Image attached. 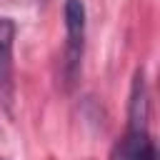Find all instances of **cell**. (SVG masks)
I'll return each mask as SVG.
<instances>
[{
	"label": "cell",
	"instance_id": "1",
	"mask_svg": "<svg viewBox=\"0 0 160 160\" xmlns=\"http://www.w3.org/2000/svg\"><path fill=\"white\" fill-rule=\"evenodd\" d=\"M62 18H65V80L68 85H72L80 75V62L85 50V22H88L85 2L65 0Z\"/></svg>",
	"mask_w": 160,
	"mask_h": 160
},
{
	"label": "cell",
	"instance_id": "2",
	"mask_svg": "<svg viewBox=\"0 0 160 160\" xmlns=\"http://www.w3.org/2000/svg\"><path fill=\"white\" fill-rule=\"evenodd\" d=\"M110 160H158V148L148 125H128L125 135L112 145Z\"/></svg>",
	"mask_w": 160,
	"mask_h": 160
},
{
	"label": "cell",
	"instance_id": "3",
	"mask_svg": "<svg viewBox=\"0 0 160 160\" xmlns=\"http://www.w3.org/2000/svg\"><path fill=\"white\" fill-rule=\"evenodd\" d=\"M18 25L12 18H0V92L8 95L12 85V45Z\"/></svg>",
	"mask_w": 160,
	"mask_h": 160
}]
</instances>
